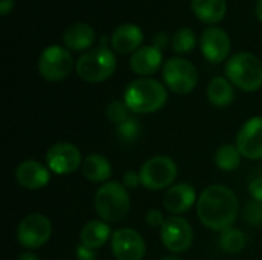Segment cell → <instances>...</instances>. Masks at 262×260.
Returning a JSON list of instances; mask_svg holds the SVG:
<instances>
[{"instance_id":"26","label":"cell","mask_w":262,"mask_h":260,"mask_svg":"<svg viewBox=\"0 0 262 260\" xmlns=\"http://www.w3.org/2000/svg\"><path fill=\"white\" fill-rule=\"evenodd\" d=\"M196 46V37L192 28H178L172 35V49L177 54H189Z\"/></svg>"},{"instance_id":"29","label":"cell","mask_w":262,"mask_h":260,"mask_svg":"<svg viewBox=\"0 0 262 260\" xmlns=\"http://www.w3.org/2000/svg\"><path fill=\"white\" fill-rule=\"evenodd\" d=\"M243 218L244 221L252 225V227H261L262 225V202L252 201L247 202L244 210H243Z\"/></svg>"},{"instance_id":"32","label":"cell","mask_w":262,"mask_h":260,"mask_svg":"<svg viewBox=\"0 0 262 260\" xmlns=\"http://www.w3.org/2000/svg\"><path fill=\"white\" fill-rule=\"evenodd\" d=\"M249 193L253 198V201L262 202V176H258L250 181L249 184Z\"/></svg>"},{"instance_id":"30","label":"cell","mask_w":262,"mask_h":260,"mask_svg":"<svg viewBox=\"0 0 262 260\" xmlns=\"http://www.w3.org/2000/svg\"><path fill=\"white\" fill-rule=\"evenodd\" d=\"M146 222L152 228H161L163 224L166 222V219H164V216H163V213L160 210H155L154 208V210H149L146 213Z\"/></svg>"},{"instance_id":"31","label":"cell","mask_w":262,"mask_h":260,"mask_svg":"<svg viewBox=\"0 0 262 260\" xmlns=\"http://www.w3.org/2000/svg\"><path fill=\"white\" fill-rule=\"evenodd\" d=\"M141 184V178H140V172H134V170H127L123 176V185L126 188H137Z\"/></svg>"},{"instance_id":"11","label":"cell","mask_w":262,"mask_h":260,"mask_svg":"<svg viewBox=\"0 0 262 260\" xmlns=\"http://www.w3.org/2000/svg\"><path fill=\"white\" fill-rule=\"evenodd\" d=\"M48 169L55 175H71L81 167V152L71 143H57L46 152Z\"/></svg>"},{"instance_id":"25","label":"cell","mask_w":262,"mask_h":260,"mask_svg":"<svg viewBox=\"0 0 262 260\" xmlns=\"http://www.w3.org/2000/svg\"><path fill=\"white\" fill-rule=\"evenodd\" d=\"M246 236L241 230L238 228H227L221 233L220 236V247L224 253L227 254H238L244 250L246 247Z\"/></svg>"},{"instance_id":"6","label":"cell","mask_w":262,"mask_h":260,"mask_svg":"<svg viewBox=\"0 0 262 260\" xmlns=\"http://www.w3.org/2000/svg\"><path fill=\"white\" fill-rule=\"evenodd\" d=\"M163 80L166 86L178 93H190L198 84V70L184 57H172L163 64Z\"/></svg>"},{"instance_id":"15","label":"cell","mask_w":262,"mask_h":260,"mask_svg":"<svg viewBox=\"0 0 262 260\" xmlns=\"http://www.w3.org/2000/svg\"><path fill=\"white\" fill-rule=\"evenodd\" d=\"M51 170L35 159H26L15 169V179L20 187L28 190H40L51 181Z\"/></svg>"},{"instance_id":"9","label":"cell","mask_w":262,"mask_h":260,"mask_svg":"<svg viewBox=\"0 0 262 260\" xmlns=\"http://www.w3.org/2000/svg\"><path fill=\"white\" fill-rule=\"evenodd\" d=\"M52 234V224L49 218L40 213L25 216L17 227V241L28 250H38Z\"/></svg>"},{"instance_id":"1","label":"cell","mask_w":262,"mask_h":260,"mask_svg":"<svg viewBox=\"0 0 262 260\" xmlns=\"http://www.w3.org/2000/svg\"><path fill=\"white\" fill-rule=\"evenodd\" d=\"M196 213L204 227L223 233L233 227L239 213V202L232 188L213 184L198 196Z\"/></svg>"},{"instance_id":"8","label":"cell","mask_w":262,"mask_h":260,"mask_svg":"<svg viewBox=\"0 0 262 260\" xmlns=\"http://www.w3.org/2000/svg\"><path fill=\"white\" fill-rule=\"evenodd\" d=\"M40 75L48 81H60L66 78L72 67L74 60L68 48L60 44H51L43 49L37 63Z\"/></svg>"},{"instance_id":"24","label":"cell","mask_w":262,"mask_h":260,"mask_svg":"<svg viewBox=\"0 0 262 260\" xmlns=\"http://www.w3.org/2000/svg\"><path fill=\"white\" fill-rule=\"evenodd\" d=\"M241 158H243V155L236 146L224 144V146L218 147V150L215 153V164L220 170L233 172L239 167Z\"/></svg>"},{"instance_id":"10","label":"cell","mask_w":262,"mask_h":260,"mask_svg":"<svg viewBox=\"0 0 262 260\" xmlns=\"http://www.w3.org/2000/svg\"><path fill=\"white\" fill-rule=\"evenodd\" d=\"M161 242L172 253H184L193 244V228L181 216H170L161 227Z\"/></svg>"},{"instance_id":"13","label":"cell","mask_w":262,"mask_h":260,"mask_svg":"<svg viewBox=\"0 0 262 260\" xmlns=\"http://www.w3.org/2000/svg\"><path fill=\"white\" fill-rule=\"evenodd\" d=\"M201 52L210 63H221L224 61L232 49L229 34L220 26H209L203 31L200 38Z\"/></svg>"},{"instance_id":"19","label":"cell","mask_w":262,"mask_h":260,"mask_svg":"<svg viewBox=\"0 0 262 260\" xmlns=\"http://www.w3.org/2000/svg\"><path fill=\"white\" fill-rule=\"evenodd\" d=\"M95 31L91 25L77 21L64 29L63 43L69 51H89L95 41Z\"/></svg>"},{"instance_id":"33","label":"cell","mask_w":262,"mask_h":260,"mask_svg":"<svg viewBox=\"0 0 262 260\" xmlns=\"http://www.w3.org/2000/svg\"><path fill=\"white\" fill-rule=\"evenodd\" d=\"M169 41H170V38H169V35H167L166 31H158V32H155V35H154V38H152V44H154L155 48H158L160 51H163L164 48H167Z\"/></svg>"},{"instance_id":"21","label":"cell","mask_w":262,"mask_h":260,"mask_svg":"<svg viewBox=\"0 0 262 260\" xmlns=\"http://www.w3.org/2000/svg\"><path fill=\"white\" fill-rule=\"evenodd\" d=\"M81 173L91 182H106L112 175V166L106 156L94 153L83 159Z\"/></svg>"},{"instance_id":"27","label":"cell","mask_w":262,"mask_h":260,"mask_svg":"<svg viewBox=\"0 0 262 260\" xmlns=\"http://www.w3.org/2000/svg\"><path fill=\"white\" fill-rule=\"evenodd\" d=\"M141 133V126H140V121L135 120V118H129L126 120L124 123L118 124L117 126V136H118V141L120 143H124V144H130L134 141L138 139Z\"/></svg>"},{"instance_id":"22","label":"cell","mask_w":262,"mask_h":260,"mask_svg":"<svg viewBox=\"0 0 262 260\" xmlns=\"http://www.w3.org/2000/svg\"><path fill=\"white\" fill-rule=\"evenodd\" d=\"M193 14L204 23H218L227 12L226 0H190Z\"/></svg>"},{"instance_id":"4","label":"cell","mask_w":262,"mask_h":260,"mask_svg":"<svg viewBox=\"0 0 262 260\" xmlns=\"http://www.w3.org/2000/svg\"><path fill=\"white\" fill-rule=\"evenodd\" d=\"M117 67V57L111 48L98 44L81 54L75 63L78 77L88 83H101L111 78Z\"/></svg>"},{"instance_id":"14","label":"cell","mask_w":262,"mask_h":260,"mask_svg":"<svg viewBox=\"0 0 262 260\" xmlns=\"http://www.w3.org/2000/svg\"><path fill=\"white\" fill-rule=\"evenodd\" d=\"M236 147L247 159H262V116H253L243 124L236 136Z\"/></svg>"},{"instance_id":"18","label":"cell","mask_w":262,"mask_h":260,"mask_svg":"<svg viewBox=\"0 0 262 260\" xmlns=\"http://www.w3.org/2000/svg\"><path fill=\"white\" fill-rule=\"evenodd\" d=\"M163 63V52L154 44L141 46L130 57V69L143 77L155 74Z\"/></svg>"},{"instance_id":"7","label":"cell","mask_w":262,"mask_h":260,"mask_svg":"<svg viewBox=\"0 0 262 260\" xmlns=\"http://www.w3.org/2000/svg\"><path fill=\"white\" fill-rule=\"evenodd\" d=\"M178 176V167L169 156H154L147 159L140 169L141 185L147 190L170 188Z\"/></svg>"},{"instance_id":"16","label":"cell","mask_w":262,"mask_h":260,"mask_svg":"<svg viewBox=\"0 0 262 260\" xmlns=\"http://www.w3.org/2000/svg\"><path fill=\"white\" fill-rule=\"evenodd\" d=\"M195 202H196V192L187 182L175 184L170 188H167L164 195V201H163L164 208L177 216L189 211Z\"/></svg>"},{"instance_id":"36","label":"cell","mask_w":262,"mask_h":260,"mask_svg":"<svg viewBox=\"0 0 262 260\" xmlns=\"http://www.w3.org/2000/svg\"><path fill=\"white\" fill-rule=\"evenodd\" d=\"M17 260H40V259H38V256H37V254H34V253H31V251H26V253H21Z\"/></svg>"},{"instance_id":"12","label":"cell","mask_w":262,"mask_h":260,"mask_svg":"<svg viewBox=\"0 0 262 260\" xmlns=\"http://www.w3.org/2000/svg\"><path fill=\"white\" fill-rule=\"evenodd\" d=\"M111 248L117 260H143L146 242L143 236L132 228H118L112 233Z\"/></svg>"},{"instance_id":"2","label":"cell","mask_w":262,"mask_h":260,"mask_svg":"<svg viewBox=\"0 0 262 260\" xmlns=\"http://www.w3.org/2000/svg\"><path fill=\"white\" fill-rule=\"evenodd\" d=\"M123 101L134 113H154L166 104L167 89L158 80L137 78L127 84Z\"/></svg>"},{"instance_id":"34","label":"cell","mask_w":262,"mask_h":260,"mask_svg":"<svg viewBox=\"0 0 262 260\" xmlns=\"http://www.w3.org/2000/svg\"><path fill=\"white\" fill-rule=\"evenodd\" d=\"M14 2L15 0H0V14L8 15L14 8Z\"/></svg>"},{"instance_id":"23","label":"cell","mask_w":262,"mask_h":260,"mask_svg":"<svg viewBox=\"0 0 262 260\" xmlns=\"http://www.w3.org/2000/svg\"><path fill=\"white\" fill-rule=\"evenodd\" d=\"M207 100L216 107H227L235 100L233 84L226 77H215L207 86Z\"/></svg>"},{"instance_id":"5","label":"cell","mask_w":262,"mask_h":260,"mask_svg":"<svg viewBox=\"0 0 262 260\" xmlns=\"http://www.w3.org/2000/svg\"><path fill=\"white\" fill-rule=\"evenodd\" d=\"M226 75L235 87L255 92L262 86V61L252 52H236L226 63Z\"/></svg>"},{"instance_id":"28","label":"cell","mask_w":262,"mask_h":260,"mask_svg":"<svg viewBox=\"0 0 262 260\" xmlns=\"http://www.w3.org/2000/svg\"><path fill=\"white\" fill-rule=\"evenodd\" d=\"M129 107L126 106L124 101H120V100H115L112 103L107 104L106 107V116L109 118V121H112L114 124H121L124 123L126 120H129Z\"/></svg>"},{"instance_id":"3","label":"cell","mask_w":262,"mask_h":260,"mask_svg":"<svg viewBox=\"0 0 262 260\" xmlns=\"http://www.w3.org/2000/svg\"><path fill=\"white\" fill-rule=\"evenodd\" d=\"M97 215L104 222H118L126 218L130 210V196L127 188L117 182H104L97 192L94 199Z\"/></svg>"},{"instance_id":"20","label":"cell","mask_w":262,"mask_h":260,"mask_svg":"<svg viewBox=\"0 0 262 260\" xmlns=\"http://www.w3.org/2000/svg\"><path fill=\"white\" fill-rule=\"evenodd\" d=\"M111 238V227L104 221H89L80 231L81 245L92 251L101 248Z\"/></svg>"},{"instance_id":"37","label":"cell","mask_w":262,"mask_h":260,"mask_svg":"<svg viewBox=\"0 0 262 260\" xmlns=\"http://www.w3.org/2000/svg\"><path fill=\"white\" fill-rule=\"evenodd\" d=\"M255 14H256V17H258V20H261L262 21V0H258V2H256Z\"/></svg>"},{"instance_id":"17","label":"cell","mask_w":262,"mask_h":260,"mask_svg":"<svg viewBox=\"0 0 262 260\" xmlns=\"http://www.w3.org/2000/svg\"><path fill=\"white\" fill-rule=\"evenodd\" d=\"M143 31L135 23H123L112 32L111 44L120 54H134L141 48L143 43Z\"/></svg>"},{"instance_id":"38","label":"cell","mask_w":262,"mask_h":260,"mask_svg":"<svg viewBox=\"0 0 262 260\" xmlns=\"http://www.w3.org/2000/svg\"><path fill=\"white\" fill-rule=\"evenodd\" d=\"M161 260H183V259H180V257H175V256H170V257H164V259H161Z\"/></svg>"},{"instance_id":"35","label":"cell","mask_w":262,"mask_h":260,"mask_svg":"<svg viewBox=\"0 0 262 260\" xmlns=\"http://www.w3.org/2000/svg\"><path fill=\"white\" fill-rule=\"evenodd\" d=\"M77 254H78V257L81 260H92V257H94L92 250H89V248H86V247H83V245L78 247Z\"/></svg>"}]
</instances>
